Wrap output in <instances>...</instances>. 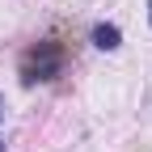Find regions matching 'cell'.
Masks as SVG:
<instances>
[{
	"label": "cell",
	"instance_id": "5b68a950",
	"mask_svg": "<svg viewBox=\"0 0 152 152\" xmlns=\"http://www.w3.org/2000/svg\"><path fill=\"white\" fill-rule=\"evenodd\" d=\"M4 148H9V144H4V140H0V152H4Z\"/></svg>",
	"mask_w": 152,
	"mask_h": 152
},
{
	"label": "cell",
	"instance_id": "7a4b0ae2",
	"mask_svg": "<svg viewBox=\"0 0 152 152\" xmlns=\"http://www.w3.org/2000/svg\"><path fill=\"white\" fill-rule=\"evenodd\" d=\"M89 38H93V47H97V51H118V47H123V30L114 26V21H97Z\"/></svg>",
	"mask_w": 152,
	"mask_h": 152
},
{
	"label": "cell",
	"instance_id": "6da1fadb",
	"mask_svg": "<svg viewBox=\"0 0 152 152\" xmlns=\"http://www.w3.org/2000/svg\"><path fill=\"white\" fill-rule=\"evenodd\" d=\"M64 64H68L64 42H55V38H38V42H30L26 55H21V85L34 89V85L59 80V76H64Z\"/></svg>",
	"mask_w": 152,
	"mask_h": 152
},
{
	"label": "cell",
	"instance_id": "277c9868",
	"mask_svg": "<svg viewBox=\"0 0 152 152\" xmlns=\"http://www.w3.org/2000/svg\"><path fill=\"white\" fill-rule=\"evenodd\" d=\"M148 26H152V0H148Z\"/></svg>",
	"mask_w": 152,
	"mask_h": 152
},
{
	"label": "cell",
	"instance_id": "3957f363",
	"mask_svg": "<svg viewBox=\"0 0 152 152\" xmlns=\"http://www.w3.org/2000/svg\"><path fill=\"white\" fill-rule=\"evenodd\" d=\"M0 123H4V93H0Z\"/></svg>",
	"mask_w": 152,
	"mask_h": 152
}]
</instances>
